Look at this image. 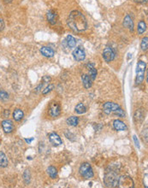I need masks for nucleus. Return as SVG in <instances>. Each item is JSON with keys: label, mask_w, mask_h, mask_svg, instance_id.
<instances>
[{"label": "nucleus", "mask_w": 148, "mask_h": 188, "mask_svg": "<svg viewBox=\"0 0 148 188\" xmlns=\"http://www.w3.org/2000/svg\"><path fill=\"white\" fill-rule=\"evenodd\" d=\"M2 127L4 132L6 133H10L14 130V125L13 122L10 120H4L2 121Z\"/></svg>", "instance_id": "11"}, {"label": "nucleus", "mask_w": 148, "mask_h": 188, "mask_svg": "<svg viewBox=\"0 0 148 188\" xmlns=\"http://www.w3.org/2000/svg\"><path fill=\"white\" fill-rule=\"evenodd\" d=\"M140 47L142 51H147L148 48V38L145 37L142 38L141 44H140Z\"/></svg>", "instance_id": "26"}, {"label": "nucleus", "mask_w": 148, "mask_h": 188, "mask_svg": "<svg viewBox=\"0 0 148 188\" xmlns=\"http://www.w3.org/2000/svg\"><path fill=\"white\" fill-rule=\"evenodd\" d=\"M122 184H125V185H123V187H134V182H133V180H132V179L130 177L122 176L121 178H119L117 187H120Z\"/></svg>", "instance_id": "9"}, {"label": "nucleus", "mask_w": 148, "mask_h": 188, "mask_svg": "<svg viewBox=\"0 0 148 188\" xmlns=\"http://www.w3.org/2000/svg\"><path fill=\"white\" fill-rule=\"evenodd\" d=\"M134 143H135V145L138 147V148H140V144H139V140L137 139V137L135 136V135H134Z\"/></svg>", "instance_id": "32"}, {"label": "nucleus", "mask_w": 148, "mask_h": 188, "mask_svg": "<svg viewBox=\"0 0 148 188\" xmlns=\"http://www.w3.org/2000/svg\"><path fill=\"white\" fill-rule=\"evenodd\" d=\"M147 31V24L144 21H140L137 27V32L139 34H143Z\"/></svg>", "instance_id": "20"}, {"label": "nucleus", "mask_w": 148, "mask_h": 188, "mask_svg": "<svg viewBox=\"0 0 148 188\" xmlns=\"http://www.w3.org/2000/svg\"><path fill=\"white\" fill-rule=\"evenodd\" d=\"M13 0H3V2L5 3H11Z\"/></svg>", "instance_id": "35"}, {"label": "nucleus", "mask_w": 148, "mask_h": 188, "mask_svg": "<svg viewBox=\"0 0 148 188\" xmlns=\"http://www.w3.org/2000/svg\"><path fill=\"white\" fill-rule=\"evenodd\" d=\"M115 56H116L115 51H113L112 48L109 47V46H107L103 51V58L105 59V61L106 62H110L111 61H113L115 58Z\"/></svg>", "instance_id": "7"}, {"label": "nucleus", "mask_w": 148, "mask_h": 188, "mask_svg": "<svg viewBox=\"0 0 148 188\" xmlns=\"http://www.w3.org/2000/svg\"><path fill=\"white\" fill-rule=\"evenodd\" d=\"M7 166H8L7 156L3 151H0V167L1 168H5Z\"/></svg>", "instance_id": "22"}, {"label": "nucleus", "mask_w": 148, "mask_h": 188, "mask_svg": "<svg viewBox=\"0 0 148 188\" xmlns=\"http://www.w3.org/2000/svg\"><path fill=\"white\" fill-rule=\"evenodd\" d=\"M66 43H67V45L70 47V49H72V48H74L75 45H76V40L72 35H68L66 37Z\"/></svg>", "instance_id": "19"}, {"label": "nucleus", "mask_w": 148, "mask_h": 188, "mask_svg": "<svg viewBox=\"0 0 148 188\" xmlns=\"http://www.w3.org/2000/svg\"><path fill=\"white\" fill-rule=\"evenodd\" d=\"M134 2L137 3H146L147 0H134Z\"/></svg>", "instance_id": "33"}, {"label": "nucleus", "mask_w": 148, "mask_h": 188, "mask_svg": "<svg viewBox=\"0 0 148 188\" xmlns=\"http://www.w3.org/2000/svg\"><path fill=\"white\" fill-rule=\"evenodd\" d=\"M40 53L45 57H52L55 54V51L53 49L48 47V46H43L40 48Z\"/></svg>", "instance_id": "12"}, {"label": "nucleus", "mask_w": 148, "mask_h": 188, "mask_svg": "<svg viewBox=\"0 0 148 188\" xmlns=\"http://www.w3.org/2000/svg\"><path fill=\"white\" fill-rule=\"evenodd\" d=\"M49 114L52 117H56L61 114V106L57 102H52L49 108Z\"/></svg>", "instance_id": "6"}, {"label": "nucleus", "mask_w": 148, "mask_h": 188, "mask_svg": "<svg viewBox=\"0 0 148 188\" xmlns=\"http://www.w3.org/2000/svg\"><path fill=\"white\" fill-rule=\"evenodd\" d=\"M113 127L117 131H126L128 129L126 124L120 120H115L113 121Z\"/></svg>", "instance_id": "13"}, {"label": "nucleus", "mask_w": 148, "mask_h": 188, "mask_svg": "<svg viewBox=\"0 0 148 188\" xmlns=\"http://www.w3.org/2000/svg\"><path fill=\"white\" fill-rule=\"evenodd\" d=\"M80 174L82 177H84L85 179H91L93 178L94 174H93V169L91 167V165L88 163H84L81 165L80 167Z\"/></svg>", "instance_id": "4"}, {"label": "nucleus", "mask_w": 148, "mask_h": 188, "mask_svg": "<svg viewBox=\"0 0 148 188\" xmlns=\"http://www.w3.org/2000/svg\"><path fill=\"white\" fill-rule=\"evenodd\" d=\"M46 16H47V21H49V23H51L52 25H55L56 23V19H57V14L56 12L51 10L47 12L46 14Z\"/></svg>", "instance_id": "14"}, {"label": "nucleus", "mask_w": 148, "mask_h": 188, "mask_svg": "<svg viewBox=\"0 0 148 188\" xmlns=\"http://www.w3.org/2000/svg\"><path fill=\"white\" fill-rule=\"evenodd\" d=\"M3 28H4V22H3V19L0 18V32L3 31Z\"/></svg>", "instance_id": "31"}, {"label": "nucleus", "mask_w": 148, "mask_h": 188, "mask_svg": "<svg viewBox=\"0 0 148 188\" xmlns=\"http://www.w3.org/2000/svg\"><path fill=\"white\" fill-rule=\"evenodd\" d=\"M25 140H26V142H27V143L30 144V143H31V142H32V141L34 140V138H32V139H26Z\"/></svg>", "instance_id": "34"}, {"label": "nucleus", "mask_w": 148, "mask_h": 188, "mask_svg": "<svg viewBox=\"0 0 148 188\" xmlns=\"http://www.w3.org/2000/svg\"><path fill=\"white\" fill-rule=\"evenodd\" d=\"M118 179L119 178L115 172L110 171L105 174L104 182L107 187H116L118 186Z\"/></svg>", "instance_id": "2"}, {"label": "nucleus", "mask_w": 148, "mask_h": 188, "mask_svg": "<svg viewBox=\"0 0 148 188\" xmlns=\"http://www.w3.org/2000/svg\"><path fill=\"white\" fill-rule=\"evenodd\" d=\"M30 173L28 170H26L25 173H24V180H25V183L26 184H28L30 182Z\"/></svg>", "instance_id": "28"}, {"label": "nucleus", "mask_w": 148, "mask_h": 188, "mask_svg": "<svg viewBox=\"0 0 148 188\" xmlns=\"http://www.w3.org/2000/svg\"><path fill=\"white\" fill-rule=\"evenodd\" d=\"M146 69H147V63L144 61H139L137 63V68H136V80H135V82L137 85H140L143 82Z\"/></svg>", "instance_id": "3"}, {"label": "nucleus", "mask_w": 148, "mask_h": 188, "mask_svg": "<svg viewBox=\"0 0 148 188\" xmlns=\"http://www.w3.org/2000/svg\"><path fill=\"white\" fill-rule=\"evenodd\" d=\"M120 106L117 104H115L113 102H107L104 104L103 111L106 115H110L111 113H114L117 109H119Z\"/></svg>", "instance_id": "5"}, {"label": "nucleus", "mask_w": 148, "mask_h": 188, "mask_svg": "<svg viewBox=\"0 0 148 188\" xmlns=\"http://www.w3.org/2000/svg\"><path fill=\"white\" fill-rule=\"evenodd\" d=\"M73 57L75 61L77 62H81V61H83L86 57V53H85V51L82 47H78L76 49H74L73 53Z\"/></svg>", "instance_id": "8"}, {"label": "nucleus", "mask_w": 148, "mask_h": 188, "mask_svg": "<svg viewBox=\"0 0 148 188\" xmlns=\"http://www.w3.org/2000/svg\"><path fill=\"white\" fill-rule=\"evenodd\" d=\"M123 26L128 29H129L130 31L134 30V21L129 15H127L123 20Z\"/></svg>", "instance_id": "15"}, {"label": "nucleus", "mask_w": 148, "mask_h": 188, "mask_svg": "<svg viewBox=\"0 0 148 188\" xmlns=\"http://www.w3.org/2000/svg\"><path fill=\"white\" fill-rule=\"evenodd\" d=\"M145 119V113L143 109L138 110L134 114V121L136 122H141Z\"/></svg>", "instance_id": "16"}, {"label": "nucleus", "mask_w": 148, "mask_h": 188, "mask_svg": "<svg viewBox=\"0 0 148 188\" xmlns=\"http://www.w3.org/2000/svg\"><path fill=\"white\" fill-rule=\"evenodd\" d=\"M114 114H116V115H117L118 116H120V117H125V113H124V111L122 110V108L120 107L119 109H117L115 112H114Z\"/></svg>", "instance_id": "29"}, {"label": "nucleus", "mask_w": 148, "mask_h": 188, "mask_svg": "<svg viewBox=\"0 0 148 188\" xmlns=\"http://www.w3.org/2000/svg\"><path fill=\"white\" fill-rule=\"evenodd\" d=\"M67 24L71 30L76 33L83 32L87 27V21L85 16L78 10H73L70 14Z\"/></svg>", "instance_id": "1"}, {"label": "nucleus", "mask_w": 148, "mask_h": 188, "mask_svg": "<svg viewBox=\"0 0 148 188\" xmlns=\"http://www.w3.org/2000/svg\"><path fill=\"white\" fill-rule=\"evenodd\" d=\"M67 124L71 127H76L79 123V118L77 116H70L66 121Z\"/></svg>", "instance_id": "21"}, {"label": "nucleus", "mask_w": 148, "mask_h": 188, "mask_svg": "<svg viewBox=\"0 0 148 188\" xmlns=\"http://www.w3.org/2000/svg\"><path fill=\"white\" fill-rule=\"evenodd\" d=\"M49 140H50L51 144L54 146H59L63 144L61 138L56 132H52L49 134Z\"/></svg>", "instance_id": "10"}, {"label": "nucleus", "mask_w": 148, "mask_h": 188, "mask_svg": "<svg viewBox=\"0 0 148 188\" xmlns=\"http://www.w3.org/2000/svg\"><path fill=\"white\" fill-rule=\"evenodd\" d=\"M87 68H88V70H89V74H90V78L94 80L96 79V76H97V70L96 69L93 67V64H88L87 65Z\"/></svg>", "instance_id": "25"}, {"label": "nucleus", "mask_w": 148, "mask_h": 188, "mask_svg": "<svg viewBox=\"0 0 148 188\" xmlns=\"http://www.w3.org/2000/svg\"><path fill=\"white\" fill-rule=\"evenodd\" d=\"M75 112L77 114H80V115L84 114V113L87 112V108L85 107V105L82 103H80L75 107Z\"/></svg>", "instance_id": "24"}, {"label": "nucleus", "mask_w": 148, "mask_h": 188, "mask_svg": "<svg viewBox=\"0 0 148 188\" xmlns=\"http://www.w3.org/2000/svg\"><path fill=\"white\" fill-rule=\"evenodd\" d=\"M81 80H82L83 85H84V86H85L86 89H89L92 86V80L89 77V75H82Z\"/></svg>", "instance_id": "17"}, {"label": "nucleus", "mask_w": 148, "mask_h": 188, "mask_svg": "<svg viewBox=\"0 0 148 188\" xmlns=\"http://www.w3.org/2000/svg\"><path fill=\"white\" fill-rule=\"evenodd\" d=\"M8 98H9V95H8V93H7L6 92H4V91H0V99H1L2 101L5 102V101L8 100Z\"/></svg>", "instance_id": "27"}, {"label": "nucleus", "mask_w": 148, "mask_h": 188, "mask_svg": "<svg viewBox=\"0 0 148 188\" xmlns=\"http://www.w3.org/2000/svg\"><path fill=\"white\" fill-rule=\"evenodd\" d=\"M54 88V86L53 85H49L48 86H46L45 87V89H44L43 90V92H42V93L43 94H47L48 93H50L52 89Z\"/></svg>", "instance_id": "30"}, {"label": "nucleus", "mask_w": 148, "mask_h": 188, "mask_svg": "<svg viewBox=\"0 0 148 188\" xmlns=\"http://www.w3.org/2000/svg\"><path fill=\"white\" fill-rule=\"evenodd\" d=\"M23 117H24V113H23V111H22L21 110L17 109V110H14V112H13V118H14L15 121H21Z\"/></svg>", "instance_id": "18"}, {"label": "nucleus", "mask_w": 148, "mask_h": 188, "mask_svg": "<svg viewBox=\"0 0 148 188\" xmlns=\"http://www.w3.org/2000/svg\"><path fill=\"white\" fill-rule=\"evenodd\" d=\"M47 173L49 174V176L52 178V179H56V176H57V170L56 169L55 167L53 166H50L48 169H47Z\"/></svg>", "instance_id": "23"}]
</instances>
